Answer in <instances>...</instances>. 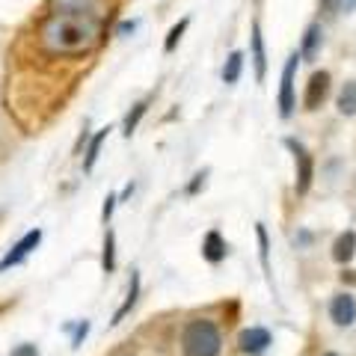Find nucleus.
I'll return each mask as SVG.
<instances>
[{"label":"nucleus","mask_w":356,"mask_h":356,"mask_svg":"<svg viewBox=\"0 0 356 356\" xmlns=\"http://www.w3.org/2000/svg\"><path fill=\"white\" fill-rule=\"evenodd\" d=\"M13 356H39V348L36 344H18L13 350Z\"/></svg>","instance_id":"5701e85b"},{"label":"nucleus","mask_w":356,"mask_h":356,"mask_svg":"<svg viewBox=\"0 0 356 356\" xmlns=\"http://www.w3.org/2000/svg\"><path fill=\"white\" fill-rule=\"evenodd\" d=\"M131 193H134V184H128V187H125V191H122V196H119V199H128Z\"/></svg>","instance_id":"cd10ccee"},{"label":"nucleus","mask_w":356,"mask_h":356,"mask_svg":"<svg viewBox=\"0 0 356 356\" xmlns=\"http://www.w3.org/2000/svg\"><path fill=\"white\" fill-rule=\"evenodd\" d=\"M205 178H208V170H202V172H199V175H193V181H191V187H187V193H196V191H199V187H202V184H205Z\"/></svg>","instance_id":"393cba45"},{"label":"nucleus","mask_w":356,"mask_h":356,"mask_svg":"<svg viewBox=\"0 0 356 356\" xmlns=\"http://www.w3.org/2000/svg\"><path fill=\"white\" fill-rule=\"evenodd\" d=\"M102 42V15L89 0H60L39 24V44L51 57H86Z\"/></svg>","instance_id":"f257e3e1"},{"label":"nucleus","mask_w":356,"mask_h":356,"mask_svg":"<svg viewBox=\"0 0 356 356\" xmlns=\"http://www.w3.org/2000/svg\"><path fill=\"white\" fill-rule=\"evenodd\" d=\"M297 63H300V54H291L282 69V86H280V116L288 119L297 107V98H294V72H297Z\"/></svg>","instance_id":"7ed1b4c3"},{"label":"nucleus","mask_w":356,"mask_h":356,"mask_svg":"<svg viewBox=\"0 0 356 356\" xmlns=\"http://www.w3.org/2000/svg\"><path fill=\"white\" fill-rule=\"evenodd\" d=\"M107 356H137V353H134L131 344H122V348H116L113 353H107Z\"/></svg>","instance_id":"bb28decb"},{"label":"nucleus","mask_w":356,"mask_h":356,"mask_svg":"<svg viewBox=\"0 0 356 356\" xmlns=\"http://www.w3.org/2000/svg\"><path fill=\"white\" fill-rule=\"evenodd\" d=\"M252 63H255V77L264 81V72H267V54H264V39H261V27L259 21L252 24Z\"/></svg>","instance_id":"9d476101"},{"label":"nucleus","mask_w":356,"mask_h":356,"mask_svg":"<svg viewBox=\"0 0 356 356\" xmlns=\"http://www.w3.org/2000/svg\"><path fill=\"white\" fill-rule=\"evenodd\" d=\"M226 241H222V235L214 229V232H208L205 241H202V259L211 261V264H220L222 259H226Z\"/></svg>","instance_id":"1a4fd4ad"},{"label":"nucleus","mask_w":356,"mask_h":356,"mask_svg":"<svg viewBox=\"0 0 356 356\" xmlns=\"http://www.w3.org/2000/svg\"><path fill=\"white\" fill-rule=\"evenodd\" d=\"M220 348H222V336L214 321H208V318L191 321L181 332L184 356H220Z\"/></svg>","instance_id":"f03ea898"},{"label":"nucleus","mask_w":356,"mask_h":356,"mask_svg":"<svg viewBox=\"0 0 356 356\" xmlns=\"http://www.w3.org/2000/svg\"><path fill=\"white\" fill-rule=\"evenodd\" d=\"M86 332H89V321H81V324H77V330H74V336H72V344H74V348L86 339Z\"/></svg>","instance_id":"4be33fe9"},{"label":"nucleus","mask_w":356,"mask_h":356,"mask_svg":"<svg viewBox=\"0 0 356 356\" xmlns=\"http://www.w3.org/2000/svg\"><path fill=\"white\" fill-rule=\"evenodd\" d=\"M187 24H191V18H181V21H178V24H175L170 33H166V42H163V51H166V54H172V51H175V44H178V39L184 36Z\"/></svg>","instance_id":"6ab92c4d"},{"label":"nucleus","mask_w":356,"mask_h":356,"mask_svg":"<svg viewBox=\"0 0 356 356\" xmlns=\"http://www.w3.org/2000/svg\"><path fill=\"white\" fill-rule=\"evenodd\" d=\"M330 315L339 327H350L356 321V300L350 294H336L332 297V306H330Z\"/></svg>","instance_id":"6e6552de"},{"label":"nucleus","mask_w":356,"mask_h":356,"mask_svg":"<svg viewBox=\"0 0 356 356\" xmlns=\"http://www.w3.org/2000/svg\"><path fill=\"white\" fill-rule=\"evenodd\" d=\"M110 131H113V128H102V131H95V137L92 140H89V146H86V158H83V170L89 172V170H92V166H95V161H98V154H102V143L107 140V134Z\"/></svg>","instance_id":"ddd939ff"},{"label":"nucleus","mask_w":356,"mask_h":356,"mask_svg":"<svg viewBox=\"0 0 356 356\" xmlns=\"http://www.w3.org/2000/svg\"><path fill=\"white\" fill-rule=\"evenodd\" d=\"M137 297H140V270H131V285H128V297H125V303H122L119 309H116V315H113V321L110 324H119L122 318L128 315V312L137 306Z\"/></svg>","instance_id":"f8f14e48"},{"label":"nucleus","mask_w":356,"mask_h":356,"mask_svg":"<svg viewBox=\"0 0 356 356\" xmlns=\"http://www.w3.org/2000/svg\"><path fill=\"white\" fill-rule=\"evenodd\" d=\"M321 24H312L309 30H306V36H303V51H300V57H306V60H312L318 54V44H321Z\"/></svg>","instance_id":"f3484780"},{"label":"nucleus","mask_w":356,"mask_h":356,"mask_svg":"<svg viewBox=\"0 0 356 356\" xmlns=\"http://www.w3.org/2000/svg\"><path fill=\"white\" fill-rule=\"evenodd\" d=\"M39 243H42V229H33V232H27V235L21 238V241L15 243V247L3 255V259H0V273H6L9 267H18L21 261H27V255H30L33 250H36Z\"/></svg>","instance_id":"20e7f679"},{"label":"nucleus","mask_w":356,"mask_h":356,"mask_svg":"<svg viewBox=\"0 0 356 356\" xmlns=\"http://www.w3.org/2000/svg\"><path fill=\"white\" fill-rule=\"evenodd\" d=\"M267 344H270V332H267L264 327H250L243 330L238 336V348L241 353H250V356H259L267 350Z\"/></svg>","instance_id":"0eeeda50"},{"label":"nucleus","mask_w":356,"mask_h":356,"mask_svg":"<svg viewBox=\"0 0 356 356\" xmlns=\"http://www.w3.org/2000/svg\"><path fill=\"white\" fill-rule=\"evenodd\" d=\"M285 146L294 152V161H297V193H306L312 178H315V163H312V154L306 152V146H300L297 140H285Z\"/></svg>","instance_id":"39448f33"},{"label":"nucleus","mask_w":356,"mask_h":356,"mask_svg":"<svg viewBox=\"0 0 356 356\" xmlns=\"http://www.w3.org/2000/svg\"><path fill=\"white\" fill-rule=\"evenodd\" d=\"M339 113L341 116H356V81H348L339 92Z\"/></svg>","instance_id":"4468645a"},{"label":"nucleus","mask_w":356,"mask_h":356,"mask_svg":"<svg viewBox=\"0 0 356 356\" xmlns=\"http://www.w3.org/2000/svg\"><path fill=\"white\" fill-rule=\"evenodd\" d=\"M255 232H259V243H261V264L267 267V264H270V261H267V232H264V226H259Z\"/></svg>","instance_id":"b1692460"},{"label":"nucleus","mask_w":356,"mask_h":356,"mask_svg":"<svg viewBox=\"0 0 356 356\" xmlns=\"http://www.w3.org/2000/svg\"><path fill=\"white\" fill-rule=\"evenodd\" d=\"M241 69H243V51H232L226 65H222V83H238Z\"/></svg>","instance_id":"2eb2a0df"},{"label":"nucleus","mask_w":356,"mask_h":356,"mask_svg":"<svg viewBox=\"0 0 356 356\" xmlns=\"http://www.w3.org/2000/svg\"><path fill=\"white\" fill-rule=\"evenodd\" d=\"M149 102H152V98H143V102H137V104H134V110H131V113L125 116V125H122V128H125V131H122V134H125V137H131V134L137 131L140 119L146 116V110H149Z\"/></svg>","instance_id":"dca6fc26"},{"label":"nucleus","mask_w":356,"mask_h":356,"mask_svg":"<svg viewBox=\"0 0 356 356\" xmlns=\"http://www.w3.org/2000/svg\"><path fill=\"white\" fill-rule=\"evenodd\" d=\"M353 252H356V235L353 232H344V235H339L336 243H332V259L339 264H348L353 259Z\"/></svg>","instance_id":"9b49d317"},{"label":"nucleus","mask_w":356,"mask_h":356,"mask_svg":"<svg viewBox=\"0 0 356 356\" xmlns=\"http://www.w3.org/2000/svg\"><path fill=\"white\" fill-rule=\"evenodd\" d=\"M134 30H137V21H122V24L116 27L119 36H128V33H134Z\"/></svg>","instance_id":"a878e982"},{"label":"nucleus","mask_w":356,"mask_h":356,"mask_svg":"<svg viewBox=\"0 0 356 356\" xmlns=\"http://www.w3.org/2000/svg\"><path fill=\"white\" fill-rule=\"evenodd\" d=\"M327 95H330V72H315L306 83V95H303L306 110H318L327 102Z\"/></svg>","instance_id":"423d86ee"},{"label":"nucleus","mask_w":356,"mask_h":356,"mask_svg":"<svg viewBox=\"0 0 356 356\" xmlns=\"http://www.w3.org/2000/svg\"><path fill=\"white\" fill-rule=\"evenodd\" d=\"M116 202H119V196L116 193H107V199H104V208H102V217H104V222L113 217V208H116Z\"/></svg>","instance_id":"412c9836"},{"label":"nucleus","mask_w":356,"mask_h":356,"mask_svg":"<svg viewBox=\"0 0 356 356\" xmlns=\"http://www.w3.org/2000/svg\"><path fill=\"white\" fill-rule=\"evenodd\" d=\"M324 9H327L330 15H336V13H353L356 0H324Z\"/></svg>","instance_id":"aec40b11"},{"label":"nucleus","mask_w":356,"mask_h":356,"mask_svg":"<svg viewBox=\"0 0 356 356\" xmlns=\"http://www.w3.org/2000/svg\"><path fill=\"white\" fill-rule=\"evenodd\" d=\"M102 267H104V273H113L116 270V235H113V232H107V235H104Z\"/></svg>","instance_id":"a211bd4d"},{"label":"nucleus","mask_w":356,"mask_h":356,"mask_svg":"<svg viewBox=\"0 0 356 356\" xmlns=\"http://www.w3.org/2000/svg\"><path fill=\"white\" fill-rule=\"evenodd\" d=\"M324 356H339V353H324Z\"/></svg>","instance_id":"c85d7f7f"}]
</instances>
